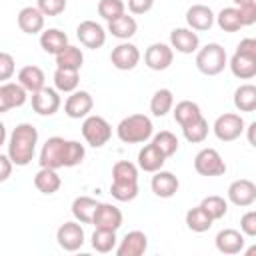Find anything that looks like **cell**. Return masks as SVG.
<instances>
[{
    "mask_svg": "<svg viewBox=\"0 0 256 256\" xmlns=\"http://www.w3.org/2000/svg\"><path fill=\"white\" fill-rule=\"evenodd\" d=\"M94 108V100L90 96V92L86 90H74L70 92V96L66 98L64 102V112L68 118H74V120H80V118H86Z\"/></svg>",
    "mask_w": 256,
    "mask_h": 256,
    "instance_id": "obj_12",
    "label": "cell"
},
{
    "mask_svg": "<svg viewBox=\"0 0 256 256\" xmlns=\"http://www.w3.org/2000/svg\"><path fill=\"white\" fill-rule=\"evenodd\" d=\"M34 186H36L38 192L50 196V194H54V192L60 190L62 178L58 176V172L54 168H42L40 166V170L34 174Z\"/></svg>",
    "mask_w": 256,
    "mask_h": 256,
    "instance_id": "obj_26",
    "label": "cell"
},
{
    "mask_svg": "<svg viewBox=\"0 0 256 256\" xmlns=\"http://www.w3.org/2000/svg\"><path fill=\"white\" fill-rule=\"evenodd\" d=\"M82 64H84V54L78 46L68 44L64 50H60L56 54V68H68V70H78L80 72Z\"/></svg>",
    "mask_w": 256,
    "mask_h": 256,
    "instance_id": "obj_30",
    "label": "cell"
},
{
    "mask_svg": "<svg viewBox=\"0 0 256 256\" xmlns=\"http://www.w3.org/2000/svg\"><path fill=\"white\" fill-rule=\"evenodd\" d=\"M76 36H78L80 44L90 48V50L102 48L106 42V30L94 20H82L76 28Z\"/></svg>",
    "mask_w": 256,
    "mask_h": 256,
    "instance_id": "obj_13",
    "label": "cell"
},
{
    "mask_svg": "<svg viewBox=\"0 0 256 256\" xmlns=\"http://www.w3.org/2000/svg\"><path fill=\"white\" fill-rule=\"evenodd\" d=\"M80 76L78 70H68V68H56L54 72V86L58 92H74L78 88Z\"/></svg>",
    "mask_w": 256,
    "mask_h": 256,
    "instance_id": "obj_36",
    "label": "cell"
},
{
    "mask_svg": "<svg viewBox=\"0 0 256 256\" xmlns=\"http://www.w3.org/2000/svg\"><path fill=\"white\" fill-rule=\"evenodd\" d=\"M36 8L44 16H58L66 10V0H36Z\"/></svg>",
    "mask_w": 256,
    "mask_h": 256,
    "instance_id": "obj_44",
    "label": "cell"
},
{
    "mask_svg": "<svg viewBox=\"0 0 256 256\" xmlns=\"http://www.w3.org/2000/svg\"><path fill=\"white\" fill-rule=\"evenodd\" d=\"M136 30H138L136 20H134L132 16H128L126 12H124L122 16H118V18H114V20L108 22V32H110L114 38H118V40H128V38H132V36L136 34Z\"/></svg>",
    "mask_w": 256,
    "mask_h": 256,
    "instance_id": "obj_28",
    "label": "cell"
},
{
    "mask_svg": "<svg viewBox=\"0 0 256 256\" xmlns=\"http://www.w3.org/2000/svg\"><path fill=\"white\" fill-rule=\"evenodd\" d=\"M98 208V202L90 196H78L72 202V216L80 222V224H92L94 212Z\"/></svg>",
    "mask_w": 256,
    "mask_h": 256,
    "instance_id": "obj_29",
    "label": "cell"
},
{
    "mask_svg": "<svg viewBox=\"0 0 256 256\" xmlns=\"http://www.w3.org/2000/svg\"><path fill=\"white\" fill-rule=\"evenodd\" d=\"M172 60H174V50L170 48V44L164 42H154L144 52V64L154 72L166 70L172 64Z\"/></svg>",
    "mask_w": 256,
    "mask_h": 256,
    "instance_id": "obj_11",
    "label": "cell"
},
{
    "mask_svg": "<svg viewBox=\"0 0 256 256\" xmlns=\"http://www.w3.org/2000/svg\"><path fill=\"white\" fill-rule=\"evenodd\" d=\"M228 200L234 206L246 208L256 202V184L248 178H238L228 186Z\"/></svg>",
    "mask_w": 256,
    "mask_h": 256,
    "instance_id": "obj_15",
    "label": "cell"
},
{
    "mask_svg": "<svg viewBox=\"0 0 256 256\" xmlns=\"http://www.w3.org/2000/svg\"><path fill=\"white\" fill-rule=\"evenodd\" d=\"M172 106H174V94H172V90L160 88V90H156V92L152 94L150 112H152L154 116H158V118L166 116V114L172 110Z\"/></svg>",
    "mask_w": 256,
    "mask_h": 256,
    "instance_id": "obj_34",
    "label": "cell"
},
{
    "mask_svg": "<svg viewBox=\"0 0 256 256\" xmlns=\"http://www.w3.org/2000/svg\"><path fill=\"white\" fill-rule=\"evenodd\" d=\"M122 212L120 208H116L114 204H108V202H98V208L94 212V218H92V224L96 228H104V230H118L122 226Z\"/></svg>",
    "mask_w": 256,
    "mask_h": 256,
    "instance_id": "obj_16",
    "label": "cell"
},
{
    "mask_svg": "<svg viewBox=\"0 0 256 256\" xmlns=\"http://www.w3.org/2000/svg\"><path fill=\"white\" fill-rule=\"evenodd\" d=\"M28 98V92L18 82H2L0 84V114L20 108Z\"/></svg>",
    "mask_w": 256,
    "mask_h": 256,
    "instance_id": "obj_18",
    "label": "cell"
},
{
    "mask_svg": "<svg viewBox=\"0 0 256 256\" xmlns=\"http://www.w3.org/2000/svg\"><path fill=\"white\" fill-rule=\"evenodd\" d=\"M110 194L112 198H116L118 202H130L138 196V182H120V180H112L110 184Z\"/></svg>",
    "mask_w": 256,
    "mask_h": 256,
    "instance_id": "obj_39",
    "label": "cell"
},
{
    "mask_svg": "<svg viewBox=\"0 0 256 256\" xmlns=\"http://www.w3.org/2000/svg\"><path fill=\"white\" fill-rule=\"evenodd\" d=\"M16 22L24 34H38L44 30V14L36 6H24L18 12Z\"/></svg>",
    "mask_w": 256,
    "mask_h": 256,
    "instance_id": "obj_23",
    "label": "cell"
},
{
    "mask_svg": "<svg viewBox=\"0 0 256 256\" xmlns=\"http://www.w3.org/2000/svg\"><path fill=\"white\" fill-rule=\"evenodd\" d=\"M82 136L92 148H102L112 138V126L98 114H88L82 122Z\"/></svg>",
    "mask_w": 256,
    "mask_h": 256,
    "instance_id": "obj_6",
    "label": "cell"
},
{
    "mask_svg": "<svg viewBox=\"0 0 256 256\" xmlns=\"http://www.w3.org/2000/svg\"><path fill=\"white\" fill-rule=\"evenodd\" d=\"M62 100L56 88H40L38 92L32 94V110L40 116H52L58 112Z\"/></svg>",
    "mask_w": 256,
    "mask_h": 256,
    "instance_id": "obj_14",
    "label": "cell"
},
{
    "mask_svg": "<svg viewBox=\"0 0 256 256\" xmlns=\"http://www.w3.org/2000/svg\"><path fill=\"white\" fill-rule=\"evenodd\" d=\"M182 134H184V138H186L190 144H200V142H204L206 136H208V122H206L204 116H202V118H198L196 122H192V124H188V126H182Z\"/></svg>",
    "mask_w": 256,
    "mask_h": 256,
    "instance_id": "obj_40",
    "label": "cell"
},
{
    "mask_svg": "<svg viewBox=\"0 0 256 256\" xmlns=\"http://www.w3.org/2000/svg\"><path fill=\"white\" fill-rule=\"evenodd\" d=\"M116 232L114 230H104V228H96L92 234V248L100 254H108L116 248Z\"/></svg>",
    "mask_w": 256,
    "mask_h": 256,
    "instance_id": "obj_37",
    "label": "cell"
},
{
    "mask_svg": "<svg viewBox=\"0 0 256 256\" xmlns=\"http://www.w3.org/2000/svg\"><path fill=\"white\" fill-rule=\"evenodd\" d=\"M40 46L44 52L56 56L60 50H64L68 46V36L58 28H48V30L40 32Z\"/></svg>",
    "mask_w": 256,
    "mask_h": 256,
    "instance_id": "obj_27",
    "label": "cell"
},
{
    "mask_svg": "<svg viewBox=\"0 0 256 256\" xmlns=\"http://www.w3.org/2000/svg\"><path fill=\"white\" fill-rule=\"evenodd\" d=\"M110 62L118 70H134L140 62V50L132 42H120L110 52Z\"/></svg>",
    "mask_w": 256,
    "mask_h": 256,
    "instance_id": "obj_10",
    "label": "cell"
},
{
    "mask_svg": "<svg viewBox=\"0 0 256 256\" xmlns=\"http://www.w3.org/2000/svg\"><path fill=\"white\" fill-rule=\"evenodd\" d=\"M254 128H256V122H252V124L248 126V142H250L252 146H256V142H254Z\"/></svg>",
    "mask_w": 256,
    "mask_h": 256,
    "instance_id": "obj_49",
    "label": "cell"
},
{
    "mask_svg": "<svg viewBox=\"0 0 256 256\" xmlns=\"http://www.w3.org/2000/svg\"><path fill=\"white\" fill-rule=\"evenodd\" d=\"M56 240L58 246L66 252H76L84 246V228L80 226V222H64L58 230H56Z\"/></svg>",
    "mask_w": 256,
    "mask_h": 256,
    "instance_id": "obj_9",
    "label": "cell"
},
{
    "mask_svg": "<svg viewBox=\"0 0 256 256\" xmlns=\"http://www.w3.org/2000/svg\"><path fill=\"white\" fill-rule=\"evenodd\" d=\"M246 124H244V118L236 112H226V114H220L216 120H214V136L220 140V142H234L242 136Z\"/></svg>",
    "mask_w": 256,
    "mask_h": 256,
    "instance_id": "obj_7",
    "label": "cell"
},
{
    "mask_svg": "<svg viewBox=\"0 0 256 256\" xmlns=\"http://www.w3.org/2000/svg\"><path fill=\"white\" fill-rule=\"evenodd\" d=\"M112 180L120 182H138V166L128 160H120L112 166Z\"/></svg>",
    "mask_w": 256,
    "mask_h": 256,
    "instance_id": "obj_42",
    "label": "cell"
},
{
    "mask_svg": "<svg viewBox=\"0 0 256 256\" xmlns=\"http://www.w3.org/2000/svg\"><path fill=\"white\" fill-rule=\"evenodd\" d=\"M194 170L200 176H222L226 174V162L216 148H202L194 156Z\"/></svg>",
    "mask_w": 256,
    "mask_h": 256,
    "instance_id": "obj_8",
    "label": "cell"
},
{
    "mask_svg": "<svg viewBox=\"0 0 256 256\" xmlns=\"http://www.w3.org/2000/svg\"><path fill=\"white\" fill-rule=\"evenodd\" d=\"M86 156L84 144L78 140H64L62 136H52L44 142L40 150V166L42 168H72L82 164Z\"/></svg>",
    "mask_w": 256,
    "mask_h": 256,
    "instance_id": "obj_1",
    "label": "cell"
},
{
    "mask_svg": "<svg viewBox=\"0 0 256 256\" xmlns=\"http://www.w3.org/2000/svg\"><path fill=\"white\" fill-rule=\"evenodd\" d=\"M230 70L240 80H250L256 76V40L244 38L236 46L234 56L230 58Z\"/></svg>",
    "mask_w": 256,
    "mask_h": 256,
    "instance_id": "obj_4",
    "label": "cell"
},
{
    "mask_svg": "<svg viewBox=\"0 0 256 256\" xmlns=\"http://www.w3.org/2000/svg\"><path fill=\"white\" fill-rule=\"evenodd\" d=\"M150 186H152V192L158 196V198H172L178 188H180V180L168 172V170H156L152 180H150Z\"/></svg>",
    "mask_w": 256,
    "mask_h": 256,
    "instance_id": "obj_22",
    "label": "cell"
},
{
    "mask_svg": "<svg viewBox=\"0 0 256 256\" xmlns=\"http://www.w3.org/2000/svg\"><path fill=\"white\" fill-rule=\"evenodd\" d=\"M200 206L208 212V216H210L212 220H220V218H224L226 212H228V202H226L222 196H216V194L206 196V198L200 202Z\"/></svg>",
    "mask_w": 256,
    "mask_h": 256,
    "instance_id": "obj_41",
    "label": "cell"
},
{
    "mask_svg": "<svg viewBox=\"0 0 256 256\" xmlns=\"http://www.w3.org/2000/svg\"><path fill=\"white\" fill-rule=\"evenodd\" d=\"M124 12H126V4H124L122 0H100V2H98V14H100L106 22H110V20L122 16Z\"/></svg>",
    "mask_w": 256,
    "mask_h": 256,
    "instance_id": "obj_43",
    "label": "cell"
},
{
    "mask_svg": "<svg viewBox=\"0 0 256 256\" xmlns=\"http://www.w3.org/2000/svg\"><path fill=\"white\" fill-rule=\"evenodd\" d=\"M12 160L8 158V154H0V182H6L12 174Z\"/></svg>",
    "mask_w": 256,
    "mask_h": 256,
    "instance_id": "obj_48",
    "label": "cell"
},
{
    "mask_svg": "<svg viewBox=\"0 0 256 256\" xmlns=\"http://www.w3.org/2000/svg\"><path fill=\"white\" fill-rule=\"evenodd\" d=\"M164 162H166V156L152 142L146 144L144 148H140V152H138V168L144 170V172L154 174L156 170H160L164 166Z\"/></svg>",
    "mask_w": 256,
    "mask_h": 256,
    "instance_id": "obj_25",
    "label": "cell"
},
{
    "mask_svg": "<svg viewBox=\"0 0 256 256\" xmlns=\"http://www.w3.org/2000/svg\"><path fill=\"white\" fill-rule=\"evenodd\" d=\"M228 66L226 50L218 42H210L196 50V68L204 76H218Z\"/></svg>",
    "mask_w": 256,
    "mask_h": 256,
    "instance_id": "obj_5",
    "label": "cell"
},
{
    "mask_svg": "<svg viewBox=\"0 0 256 256\" xmlns=\"http://www.w3.org/2000/svg\"><path fill=\"white\" fill-rule=\"evenodd\" d=\"M234 106L240 112H254L256 110V86L242 84L234 90Z\"/></svg>",
    "mask_w": 256,
    "mask_h": 256,
    "instance_id": "obj_31",
    "label": "cell"
},
{
    "mask_svg": "<svg viewBox=\"0 0 256 256\" xmlns=\"http://www.w3.org/2000/svg\"><path fill=\"white\" fill-rule=\"evenodd\" d=\"M212 218L208 216V212L198 204L194 208H190L186 212V226L192 230V232H206L212 228Z\"/></svg>",
    "mask_w": 256,
    "mask_h": 256,
    "instance_id": "obj_35",
    "label": "cell"
},
{
    "mask_svg": "<svg viewBox=\"0 0 256 256\" xmlns=\"http://www.w3.org/2000/svg\"><path fill=\"white\" fill-rule=\"evenodd\" d=\"M152 144L166 156V158H170L172 154H176L178 152V138L170 132V130H162V132H158V134H152Z\"/></svg>",
    "mask_w": 256,
    "mask_h": 256,
    "instance_id": "obj_38",
    "label": "cell"
},
{
    "mask_svg": "<svg viewBox=\"0 0 256 256\" xmlns=\"http://www.w3.org/2000/svg\"><path fill=\"white\" fill-rule=\"evenodd\" d=\"M16 72V62L14 56L8 52H0V84L8 82Z\"/></svg>",
    "mask_w": 256,
    "mask_h": 256,
    "instance_id": "obj_45",
    "label": "cell"
},
{
    "mask_svg": "<svg viewBox=\"0 0 256 256\" xmlns=\"http://www.w3.org/2000/svg\"><path fill=\"white\" fill-rule=\"evenodd\" d=\"M116 134L124 144H142L152 138L154 124L146 114H130L118 122Z\"/></svg>",
    "mask_w": 256,
    "mask_h": 256,
    "instance_id": "obj_3",
    "label": "cell"
},
{
    "mask_svg": "<svg viewBox=\"0 0 256 256\" xmlns=\"http://www.w3.org/2000/svg\"><path fill=\"white\" fill-rule=\"evenodd\" d=\"M44 82H46V76H44V70L40 66L28 64V66L20 68V72H18V84L30 94L44 88Z\"/></svg>",
    "mask_w": 256,
    "mask_h": 256,
    "instance_id": "obj_24",
    "label": "cell"
},
{
    "mask_svg": "<svg viewBox=\"0 0 256 256\" xmlns=\"http://www.w3.org/2000/svg\"><path fill=\"white\" fill-rule=\"evenodd\" d=\"M214 12L206 4H192L186 10V24L194 32H206L214 26Z\"/></svg>",
    "mask_w": 256,
    "mask_h": 256,
    "instance_id": "obj_17",
    "label": "cell"
},
{
    "mask_svg": "<svg viewBox=\"0 0 256 256\" xmlns=\"http://www.w3.org/2000/svg\"><path fill=\"white\" fill-rule=\"evenodd\" d=\"M244 234L240 230H234V228H224L216 234L214 238V244H216V250L222 252V254H240L244 250Z\"/></svg>",
    "mask_w": 256,
    "mask_h": 256,
    "instance_id": "obj_19",
    "label": "cell"
},
{
    "mask_svg": "<svg viewBox=\"0 0 256 256\" xmlns=\"http://www.w3.org/2000/svg\"><path fill=\"white\" fill-rule=\"evenodd\" d=\"M214 22L220 26V30L224 32H238L240 28H244L242 20H240V12L236 6H226L218 12V16L214 18Z\"/></svg>",
    "mask_w": 256,
    "mask_h": 256,
    "instance_id": "obj_33",
    "label": "cell"
},
{
    "mask_svg": "<svg viewBox=\"0 0 256 256\" xmlns=\"http://www.w3.org/2000/svg\"><path fill=\"white\" fill-rule=\"evenodd\" d=\"M36 144H38V130L32 124L22 122L10 134L8 158L12 160L14 166H28L32 162V158H34Z\"/></svg>",
    "mask_w": 256,
    "mask_h": 256,
    "instance_id": "obj_2",
    "label": "cell"
},
{
    "mask_svg": "<svg viewBox=\"0 0 256 256\" xmlns=\"http://www.w3.org/2000/svg\"><path fill=\"white\" fill-rule=\"evenodd\" d=\"M198 118H202V112H200V106L192 100H180L174 108V120L182 126H188L192 122H196Z\"/></svg>",
    "mask_w": 256,
    "mask_h": 256,
    "instance_id": "obj_32",
    "label": "cell"
},
{
    "mask_svg": "<svg viewBox=\"0 0 256 256\" xmlns=\"http://www.w3.org/2000/svg\"><path fill=\"white\" fill-rule=\"evenodd\" d=\"M6 142V126L0 122V146Z\"/></svg>",
    "mask_w": 256,
    "mask_h": 256,
    "instance_id": "obj_51",
    "label": "cell"
},
{
    "mask_svg": "<svg viewBox=\"0 0 256 256\" xmlns=\"http://www.w3.org/2000/svg\"><path fill=\"white\" fill-rule=\"evenodd\" d=\"M154 6V0H128V10L132 14H146Z\"/></svg>",
    "mask_w": 256,
    "mask_h": 256,
    "instance_id": "obj_47",
    "label": "cell"
},
{
    "mask_svg": "<svg viewBox=\"0 0 256 256\" xmlns=\"http://www.w3.org/2000/svg\"><path fill=\"white\" fill-rule=\"evenodd\" d=\"M234 2V6H238V8H242V6H252V4H256V0H232Z\"/></svg>",
    "mask_w": 256,
    "mask_h": 256,
    "instance_id": "obj_50",
    "label": "cell"
},
{
    "mask_svg": "<svg viewBox=\"0 0 256 256\" xmlns=\"http://www.w3.org/2000/svg\"><path fill=\"white\" fill-rule=\"evenodd\" d=\"M170 48L180 54H192L200 48V38L190 28H174L170 32Z\"/></svg>",
    "mask_w": 256,
    "mask_h": 256,
    "instance_id": "obj_20",
    "label": "cell"
},
{
    "mask_svg": "<svg viewBox=\"0 0 256 256\" xmlns=\"http://www.w3.org/2000/svg\"><path fill=\"white\" fill-rule=\"evenodd\" d=\"M146 248H148V236L142 230H132L120 240V244L114 250L118 256H142Z\"/></svg>",
    "mask_w": 256,
    "mask_h": 256,
    "instance_id": "obj_21",
    "label": "cell"
},
{
    "mask_svg": "<svg viewBox=\"0 0 256 256\" xmlns=\"http://www.w3.org/2000/svg\"><path fill=\"white\" fill-rule=\"evenodd\" d=\"M240 232L244 236H250V238L256 236V212L254 210H248L246 214H242V218H240Z\"/></svg>",
    "mask_w": 256,
    "mask_h": 256,
    "instance_id": "obj_46",
    "label": "cell"
}]
</instances>
